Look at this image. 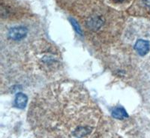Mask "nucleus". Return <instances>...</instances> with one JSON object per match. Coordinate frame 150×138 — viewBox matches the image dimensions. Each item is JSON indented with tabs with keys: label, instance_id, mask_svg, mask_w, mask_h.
Returning a JSON list of instances; mask_svg holds the SVG:
<instances>
[{
	"label": "nucleus",
	"instance_id": "nucleus-4",
	"mask_svg": "<svg viewBox=\"0 0 150 138\" xmlns=\"http://www.w3.org/2000/svg\"><path fill=\"white\" fill-rule=\"evenodd\" d=\"M28 102V98L25 94L19 92L15 98V105L20 109H23L26 107Z\"/></svg>",
	"mask_w": 150,
	"mask_h": 138
},
{
	"label": "nucleus",
	"instance_id": "nucleus-1",
	"mask_svg": "<svg viewBox=\"0 0 150 138\" xmlns=\"http://www.w3.org/2000/svg\"><path fill=\"white\" fill-rule=\"evenodd\" d=\"M28 119L37 138H94L102 124L97 104L81 86L62 82L33 100Z\"/></svg>",
	"mask_w": 150,
	"mask_h": 138
},
{
	"label": "nucleus",
	"instance_id": "nucleus-2",
	"mask_svg": "<svg viewBox=\"0 0 150 138\" xmlns=\"http://www.w3.org/2000/svg\"><path fill=\"white\" fill-rule=\"evenodd\" d=\"M29 29L23 24H18L10 27L8 30L7 38L12 41H21L26 37Z\"/></svg>",
	"mask_w": 150,
	"mask_h": 138
},
{
	"label": "nucleus",
	"instance_id": "nucleus-6",
	"mask_svg": "<svg viewBox=\"0 0 150 138\" xmlns=\"http://www.w3.org/2000/svg\"><path fill=\"white\" fill-rule=\"evenodd\" d=\"M143 5L146 9L150 11V0H143Z\"/></svg>",
	"mask_w": 150,
	"mask_h": 138
},
{
	"label": "nucleus",
	"instance_id": "nucleus-5",
	"mask_svg": "<svg viewBox=\"0 0 150 138\" xmlns=\"http://www.w3.org/2000/svg\"><path fill=\"white\" fill-rule=\"evenodd\" d=\"M112 116L116 119H119V120H123V119L128 117L126 111L125 110L124 108H121V107H117V108H115L112 112Z\"/></svg>",
	"mask_w": 150,
	"mask_h": 138
},
{
	"label": "nucleus",
	"instance_id": "nucleus-3",
	"mask_svg": "<svg viewBox=\"0 0 150 138\" xmlns=\"http://www.w3.org/2000/svg\"><path fill=\"white\" fill-rule=\"evenodd\" d=\"M134 50L139 56L144 57L150 53V40L146 38H139L134 45Z\"/></svg>",
	"mask_w": 150,
	"mask_h": 138
},
{
	"label": "nucleus",
	"instance_id": "nucleus-7",
	"mask_svg": "<svg viewBox=\"0 0 150 138\" xmlns=\"http://www.w3.org/2000/svg\"><path fill=\"white\" fill-rule=\"evenodd\" d=\"M114 1V2H116V3H122V2H124L125 0H113Z\"/></svg>",
	"mask_w": 150,
	"mask_h": 138
}]
</instances>
